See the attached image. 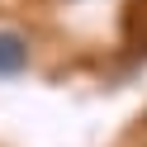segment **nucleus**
<instances>
[{
  "instance_id": "1",
  "label": "nucleus",
  "mask_w": 147,
  "mask_h": 147,
  "mask_svg": "<svg viewBox=\"0 0 147 147\" xmlns=\"http://www.w3.org/2000/svg\"><path fill=\"white\" fill-rule=\"evenodd\" d=\"M24 62H29V43L19 38V33H0V76H19Z\"/></svg>"
}]
</instances>
